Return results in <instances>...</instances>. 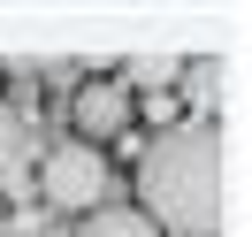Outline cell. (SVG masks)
Wrapping results in <instances>:
<instances>
[{
  "label": "cell",
  "mask_w": 252,
  "mask_h": 237,
  "mask_svg": "<svg viewBox=\"0 0 252 237\" xmlns=\"http://www.w3.org/2000/svg\"><path fill=\"white\" fill-rule=\"evenodd\" d=\"M77 237H160V230L138 214V206H92V214L77 222Z\"/></svg>",
  "instance_id": "5"
},
{
  "label": "cell",
  "mask_w": 252,
  "mask_h": 237,
  "mask_svg": "<svg viewBox=\"0 0 252 237\" xmlns=\"http://www.w3.org/2000/svg\"><path fill=\"white\" fill-rule=\"evenodd\" d=\"M191 92L214 100V92H221V62H191Z\"/></svg>",
  "instance_id": "7"
},
{
  "label": "cell",
  "mask_w": 252,
  "mask_h": 237,
  "mask_svg": "<svg viewBox=\"0 0 252 237\" xmlns=\"http://www.w3.org/2000/svg\"><path fill=\"white\" fill-rule=\"evenodd\" d=\"M245 199V153L221 123H168L138 145V214L168 237H221Z\"/></svg>",
  "instance_id": "1"
},
{
  "label": "cell",
  "mask_w": 252,
  "mask_h": 237,
  "mask_svg": "<svg viewBox=\"0 0 252 237\" xmlns=\"http://www.w3.org/2000/svg\"><path fill=\"white\" fill-rule=\"evenodd\" d=\"M31 169H38V123L23 107H0V191H23Z\"/></svg>",
  "instance_id": "4"
},
{
  "label": "cell",
  "mask_w": 252,
  "mask_h": 237,
  "mask_svg": "<svg viewBox=\"0 0 252 237\" xmlns=\"http://www.w3.org/2000/svg\"><path fill=\"white\" fill-rule=\"evenodd\" d=\"M38 191H46V206H62V214H92V206H107V153L99 145H46L38 153Z\"/></svg>",
  "instance_id": "2"
},
{
  "label": "cell",
  "mask_w": 252,
  "mask_h": 237,
  "mask_svg": "<svg viewBox=\"0 0 252 237\" xmlns=\"http://www.w3.org/2000/svg\"><path fill=\"white\" fill-rule=\"evenodd\" d=\"M69 115H77V145H115L130 123H138V100H130L115 77H92V84H77Z\"/></svg>",
  "instance_id": "3"
},
{
  "label": "cell",
  "mask_w": 252,
  "mask_h": 237,
  "mask_svg": "<svg viewBox=\"0 0 252 237\" xmlns=\"http://www.w3.org/2000/svg\"><path fill=\"white\" fill-rule=\"evenodd\" d=\"M123 77H130V84H153V92H168V77H184V62H176V54H130ZM130 84H123V92H130Z\"/></svg>",
  "instance_id": "6"
}]
</instances>
